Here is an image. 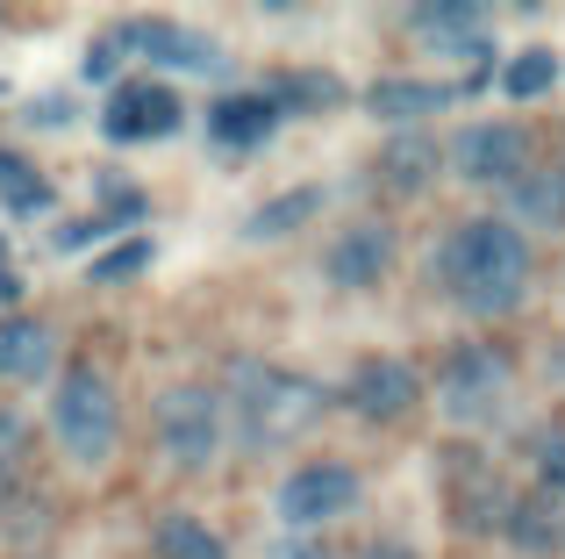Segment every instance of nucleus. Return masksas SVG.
<instances>
[{"label":"nucleus","mask_w":565,"mask_h":559,"mask_svg":"<svg viewBox=\"0 0 565 559\" xmlns=\"http://www.w3.org/2000/svg\"><path fill=\"white\" fill-rule=\"evenodd\" d=\"M437 273H444V287H451L458 308H472V316H509L530 287V244H523L515 223H466V230L444 238Z\"/></svg>","instance_id":"1"},{"label":"nucleus","mask_w":565,"mask_h":559,"mask_svg":"<svg viewBox=\"0 0 565 559\" xmlns=\"http://www.w3.org/2000/svg\"><path fill=\"white\" fill-rule=\"evenodd\" d=\"M322 416V388L301 373H279V366H236V437L250 452L287 445L294 431Z\"/></svg>","instance_id":"2"},{"label":"nucleus","mask_w":565,"mask_h":559,"mask_svg":"<svg viewBox=\"0 0 565 559\" xmlns=\"http://www.w3.org/2000/svg\"><path fill=\"white\" fill-rule=\"evenodd\" d=\"M115 431H122V409H115V388L94 373V366H65V380L51 388V437L72 466H108Z\"/></svg>","instance_id":"3"},{"label":"nucleus","mask_w":565,"mask_h":559,"mask_svg":"<svg viewBox=\"0 0 565 559\" xmlns=\"http://www.w3.org/2000/svg\"><path fill=\"white\" fill-rule=\"evenodd\" d=\"M222 445V394L215 388H166L158 394V452L186 474H201Z\"/></svg>","instance_id":"4"},{"label":"nucleus","mask_w":565,"mask_h":559,"mask_svg":"<svg viewBox=\"0 0 565 559\" xmlns=\"http://www.w3.org/2000/svg\"><path fill=\"white\" fill-rule=\"evenodd\" d=\"M359 495H365V481L351 474V466H337V460H308V466H294L287 481H279V524L287 531H316V524H337V517H351L359 509Z\"/></svg>","instance_id":"5"},{"label":"nucleus","mask_w":565,"mask_h":559,"mask_svg":"<svg viewBox=\"0 0 565 559\" xmlns=\"http://www.w3.org/2000/svg\"><path fill=\"white\" fill-rule=\"evenodd\" d=\"M437 402H444V416H451V423L480 431V423L509 402V359H501V351H487V345H458L451 359H444Z\"/></svg>","instance_id":"6"},{"label":"nucleus","mask_w":565,"mask_h":559,"mask_svg":"<svg viewBox=\"0 0 565 559\" xmlns=\"http://www.w3.org/2000/svg\"><path fill=\"white\" fill-rule=\"evenodd\" d=\"M451 172L472 187H494V180H523L530 172V137L515 123H466L451 137Z\"/></svg>","instance_id":"7"},{"label":"nucleus","mask_w":565,"mask_h":559,"mask_svg":"<svg viewBox=\"0 0 565 559\" xmlns=\"http://www.w3.org/2000/svg\"><path fill=\"white\" fill-rule=\"evenodd\" d=\"M415 402H423V373H415L408 359H394V351L359 359V373H351V409H359L365 423H401V416H415Z\"/></svg>","instance_id":"8"},{"label":"nucleus","mask_w":565,"mask_h":559,"mask_svg":"<svg viewBox=\"0 0 565 559\" xmlns=\"http://www.w3.org/2000/svg\"><path fill=\"white\" fill-rule=\"evenodd\" d=\"M100 129H108L115 144L172 137V129H180V94L158 86V80H122V86H115V101L100 108Z\"/></svg>","instance_id":"9"},{"label":"nucleus","mask_w":565,"mask_h":559,"mask_svg":"<svg viewBox=\"0 0 565 559\" xmlns=\"http://www.w3.org/2000/svg\"><path fill=\"white\" fill-rule=\"evenodd\" d=\"M408 29L423 36V51L466 57V86L487 72V14L480 8H451V0H429V8L408 14Z\"/></svg>","instance_id":"10"},{"label":"nucleus","mask_w":565,"mask_h":559,"mask_svg":"<svg viewBox=\"0 0 565 559\" xmlns=\"http://www.w3.org/2000/svg\"><path fill=\"white\" fill-rule=\"evenodd\" d=\"M386 266H394V230L386 223H351L344 238L330 244V259H322V273H330L337 287H380Z\"/></svg>","instance_id":"11"},{"label":"nucleus","mask_w":565,"mask_h":559,"mask_svg":"<svg viewBox=\"0 0 565 559\" xmlns=\"http://www.w3.org/2000/svg\"><path fill=\"white\" fill-rule=\"evenodd\" d=\"M122 43L143 51V57H158V65H180V72H222V51L201 29H180V22H129Z\"/></svg>","instance_id":"12"},{"label":"nucleus","mask_w":565,"mask_h":559,"mask_svg":"<svg viewBox=\"0 0 565 559\" xmlns=\"http://www.w3.org/2000/svg\"><path fill=\"white\" fill-rule=\"evenodd\" d=\"M51 351H57V337L43 316H0V380L51 373Z\"/></svg>","instance_id":"13"},{"label":"nucleus","mask_w":565,"mask_h":559,"mask_svg":"<svg viewBox=\"0 0 565 559\" xmlns=\"http://www.w3.org/2000/svg\"><path fill=\"white\" fill-rule=\"evenodd\" d=\"M451 101H466V86H437V80H373V94H365V108L380 115V123H408V115H437L451 108Z\"/></svg>","instance_id":"14"},{"label":"nucleus","mask_w":565,"mask_h":559,"mask_svg":"<svg viewBox=\"0 0 565 559\" xmlns=\"http://www.w3.org/2000/svg\"><path fill=\"white\" fill-rule=\"evenodd\" d=\"M273 123H279V101H265V94H230V101H215V144L222 151H250V144H265L273 137Z\"/></svg>","instance_id":"15"},{"label":"nucleus","mask_w":565,"mask_h":559,"mask_svg":"<svg viewBox=\"0 0 565 559\" xmlns=\"http://www.w3.org/2000/svg\"><path fill=\"white\" fill-rule=\"evenodd\" d=\"M151 546H158V559H230V552H222V538L207 531L201 517H186V509H172V517H158Z\"/></svg>","instance_id":"16"},{"label":"nucleus","mask_w":565,"mask_h":559,"mask_svg":"<svg viewBox=\"0 0 565 559\" xmlns=\"http://www.w3.org/2000/svg\"><path fill=\"white\" fill-rule=\"evenodd\" d=\"M429 172H437V144H429V137H394L380 151V180L394 187V194H415Z\"/></svg>","instance_id":"17"},{"label":"nucleus","mask_w":565,"mask_h":559,"mask_svg":"<svg viewBox=\"0 0 565 559\" xmlns=\"http://www.w3.org/2000/svg\"><path fill=\"white\" fill-rule=\"evenodd\" d=\"M515 215L537 230H558L565 223V172H523L515 180Z\"/></svg>","instance_id":"18"},{"label":"nucleus","mask_w":565,"mask_h":559,"mask_svg":"<svg viewBox=\"0 0 565 559\" xmlns=\"http://www.w3.org/2000/svg\"><path fill=\"white\" fill-rule=\"evenodd\" d=\"M0 201H8V215H43L51 209V180H43L36 166H22V158L0 151Z\"/></svg>","instance_id":"19"},{"label":"nucleus","mask_w":565,"mask_h":559,"mask_svg":"<svg viewBox=\"0 0 565 559\" xmlns=\"http://www.w3.org/2000/svg\"><path fill=\"white\" fill-rule=\"evenodd\" d=\"M316 201H322V187H294V194H273V201H265V209L244 223V238H279V230H294L308 209H316Z\"/></svg>","instance_id":"20"},{"label":"nucleus","mask_w":565,"mask_h":559,"mask_svg":"<svg viewBox=\"0 0 565 559\" xmlns=\"http://www.w3.org/2000/svg\"><path fill=\"white\" fill-rule=\"evenodd\" d=\"M501 86H509L515 101H537V94H552V86H558V57H552V51H523V57H509Z\"/></svg>","instance_id":"21"},{"label":"nucleus","mask_w":565,"mask_h":559,"mask_svg":"<svg viewBox=\"0 0 565 559\" xmlns=\"http://www.w3.org/2000/svg\"><path fill=\"white\" fill-rule=\"evenodd\" d=\"M143 266H151V238H129V244H115V252L94 259V280L100 287H122V280H137Z\"/></svg>","instance_id":"22"},{"label":"nucleus","mask_w":565,"mask_h":559,"mask_svg":"<svg viewBox=\"0 0 565 559\" xmlns=\"http://www.w3.org/2000/svg\"><path fill=\"white\" fill-rule=\"evenodd\" d=\"M537 474H544V488L565 495V423L558 431H544V445H537Z\"/></svg>","instance_id":"23"},{"label":"nucleus","mask_w":565,"mask_h":559,"mask_svg":"<svg viewBox=\"0 0 565 559\" xmlns=\"http://www.w3.org/2000/svg\"><path fill=\"white\" fill-rule=\"evenodd\" d=\"M14 452H22V416H14V409H0V474L14 466Z\"/></svg>","instance_id":"24"},{"label":"nucleus","mask_w":565,"mask_h":559,"mask_svg":"<svg viewBox=\"0 0 565 559\" xmlns=\"http://www.w3.org/2000/svg\"><path fill=\"white\" fill-rule=\"evenodd\" d=\"M279 559H337V552H322V546H279Z\"/></svg>","instance_id":"25"},{"label":"nucleus","mask_w":565,"mask_h":559,"mask_svg":"<svg viewBox=\"0 0 565 559\" xmlns=\"http://www.w3.org/2000/svg\"><path fill=\"white\" fill-rule=\"evenodd\" d=\"M14 294H22V280H14V273H0V308H14Z\"/></svg>","instance_id":"26"},{"label":"nucleus","mask_w":565,"mask_h":559,"mask_svg":"<svg viewBox=\"0 0 565 559\" xmlns=\"http://www.w3.org/2000/svg\"><path fill=\"white\" fill-rule=\"evenodd\" d=\"M373 559H408V552H394V546H380V552H373Z\"/></svg>","instance_id":"27"},{"label":"nucleus","mask_w":565,"mask_h":559,"mask_svg":"<svg viewBox=\"0 0 565 559\" xmlns=\"http://www.w3.org/2000/svg\"><path fill=\"white\" fill-rule=\"evenodd\" d=\"M0 273H8V252H0Z\"/></svg>","instance_id":"28"}]
</instances>
